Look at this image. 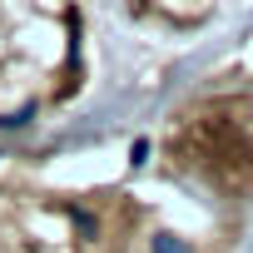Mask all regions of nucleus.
Returning <instances> with one entry per match:
<instances>
[{"label":"nucleus","instance_id":"1","mask_svg":"<svg viewBox=\"0 0 253 253\" xmlns=\"http://www.w3.org/2000/svg\"><path fill=\"white\" fill-rule=\"evenodd\" d=\"M154 253H194V248H189L184 238H174V233H159V238H154Z\"/></svg>","mask_w":253,"mask_h":253}]
</instances>
